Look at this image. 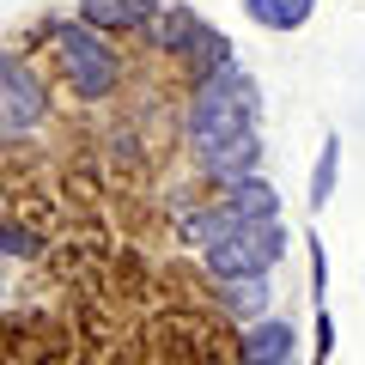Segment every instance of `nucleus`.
<instances>
[{
  "mask_svg": "<svg viewBox=\"0 0 365 365\" xmlns=\"http://www.w3.org/2000/svg\"><path fill=\"white\" fill-rule=\"evenodd\" d=\"M182 134H189L195 170L207 182L237 189V182L262 177V86H256V73L244 67V55L225 61L220 73H207V79L189 86Z\"/></svg>",
  "mask_w": 365,
  "mask_h": 365,
  "instance_id": "nucleus-1",
  "label": "nucleus"
},
{
  "mask_svg": "<svg viewBox=\"0 0 365 365\" xmlns=\"http://www.w3.org/2000/svg\"><path fill=\"white\" fill-rule=\"evenodd\" d=\"M49 49H55V67H61L67 91H73L79 104H104V98H116L122 86V49L104 37V31L79 25L73 13L67 19H49Z\"/></svg>",
  "mask_w": 365,
  "mask_h": 365,
  "instance_id": "nucleus-2",
  "label": "nucleus"
},
{
  "mask_svg": "<svg viewBox=\"0 0 365 365\" xmlns=\"http://www.w3.org/2000/svg\"><path fill=\"white\" fill-rule=\"evenodd\" d=\"M287 250H292L287 220H244L201 250V268H207V280H268L287 262Z\"/></svg>",
  "mask_w": 365,
  "mask_h": 365,
  "instance_id": "nucleus-3",
  "label": "nucleus"
},
{
  "mask_svg": "<svg viewBox=\"0 0 365 365\" xmlns=\"http://www.w3.org/2000/svg\"><path fill=\"white\" fill-rule=\"evenodd\" d=\"M146 43H153L158 55H170V61H182V67H189V79H207V73H220L225 61H237L232 37H225V31H213L207 19L189 6V0L158 6V19L146 25Z\"/></svg>",
  "mask_w": 365,
  "mask_h": 365,
  "instance_id": "nucleus-4",
  "label": "nucleus"
},
{
  "mask_svg": "<svg viewBox=\"0 0 365 365\" xmlns=\"http://www.w3.org/2000/svg\"><path fill=\"white\" fill-rule=\"evenodd\" d=\"M49 122V86L25 55L0 49V140H31Z\"/></svg>",
  "mask_w": 365,
  "mask_h": 365,
  "instance_id": "nucleus-5",
  "label": "nucleus"
},
{
  "mask_svg": "<svg viewBox=\"0 0 365 365\" xmlns=\"http://www.w3.org/2000/svg\"><path fill=\"white\" fill-rule=\"evenodd\" d=\"M237 365H299V329L274 311L262 323L237 329Z\"/></svg>",
  "mask_w": 365,
  "mask_h": 365,
  "instance_id": "nucleus-6",
  "label": "nucleus"
},
{
  "mask_svg": "<svg viewBox=\"0 0 365 365\" xmlns=\"http://www.w3.org/2000/svg\"><path fill=\"white\" fill-rule=\"evenodd\" d=\"M158 6H165V0H79L73 19L91 25V31H104V37H116V31H140L146 37V25L158 19Z\"/></svg>",
  "mask_w": 365,
  "mask_h": 365,
  "instance_id": "nucleus-7",
  "label": "nucleus"
},
{
  "mask_svg": "<svg viewBox=\"0 0 365 365\" xmlns=\"http://www.w3.org/2000/svg\"><path fill=\"white\" fill-rule=\"evenodd\" d=\"M207 292H213V304H220L237 329L262 323V317H268V304H274L268 280H207Z\"/></svg>",
  "mask_w": 365,
  "mask_h": 365,
  "instance_id": "nucleus-8",
  "label": "nucleus"
},
{
  "mask_svg": "<svg viewBox=\"0 0 365 365\" xmlns=\"http://www.w3.org/2000/svg\"><path fill=\"white\" fill-rule=\"evenodd\" d=\"M237 13H244L256 31H274V37H292V31H304V25H311L317 0H237Z\"/></svg>",
  "mask_w": 365,
  "mask_h": 365,
  "instance_id": "nucleus-9",
  "label": "nucleus"
},
{
  "mask_svg": "<svg viewBox=\"0 0 365 365\" xmlns=\"http://www.w3.org/2000/svg\"><path fill=\"white\" fill-rule=\"evenodd\" d=\"M335 189H341V134L329 128V134H323V146H317V158H311V182H304V207H311V213H323L329 201H335Z\"/></svg>",
  "mask_w": 365,
  "mask_h": 365,
  "instance_id": "nucleus-10",
  "label": "nucleus"
},
{
  "mask_svg": "<svg viewBox=\"0 0 365 365\" xmlns=\"http://www.w3.org/2000/svg\"><path fill=\"white\" fill-rule=\"evenodd\" d=\"M225 207L237 213V220H287V201H280V189H274L268 177H250V182H237V189H225Z\"/></svg>",
  "mask_w": 365,
  "mask_h": 365,
  "instance_id": "nucleus-11",
  "label": "nucleus"
},
{
  "mask_svg": "<svg viewBox=\"0 0 365 365\" xmlns=\"http://www.w3.org/2000/svg\"><path fill=\"white\" fill-rule=\"evenodd\" d=\"M304 256H311V311H329V244L304 232Z\"/></svg>",
  "mask_w": 365,
  "mask_h": 365,
  "instance_id": "nucleus-12",
  "label": "nucleus"
},
{
  "mask_svg": "<svg viewBox=\"0 0 365 365\" xmlns=\"http://www.w3.org/2000/svg\"><path fill=\"white\" fill-rule=\"evenodd\" d=\"M31 256H37V232L0 220V262H31Z\"/></svg>",
  "mask_w": 365,
  "mask_h": 365,
  "instance_id": "nucleus-13",
  "label": "nucleus"
},
{
  "mask_svg": "<svg viewBox=\"0 0 365 365\" xmlns=\"http://www.w3.org/2000/svg\"><path fill=\"white\" fill-rule=\"evenodd\" d=\"M335 359V311H311V365Z\"/></svg>",
  "mask_w": 365,
  "mask_h": 365,
  "instance_id": "nucleus-14",
  "label": "nucleus"
}]
</instances>
